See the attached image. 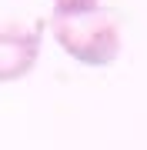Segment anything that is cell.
<instances>
[{"instance_id": "7a4b0ae2", "label": "cell", "mask_w": 147, "mask_h": 150, "mask_svg": "<svg viewBox=\"0 0 147 150\" xmlns=\"http://www.w3.org/2000/svg\"><path fill=\"white\" fill-rule=\"evenodd\" d=\"M40 57V30L0 27V83L23 80Z\"/></svg>"}, {"instance_id": "3957f363", "label": "cell", "mask_w": 147, "mask_h": 150, "mask_svg": "<svg viewBox=\"0 0 147 150\" xmlns=\"http://www.w3.org/2000/svg\"><path fill=\"white\" fill-rule=\"evenodd\" d=\"M100 0H54V13L57 17H77V13H90L97 10Z\"/></svg>"}, {"instance_id": "6da1fadb", "label": "cell", "mask_w": 147, "mask_h": 150, "mask_svg": "<svg viewBox=\"0 0 147 150\" xmlns=\"http://www.w3.org/2000/svg\"><path fill=\"white\" fill-rule=\"evenodd\" d=\"M50 33L60 43L64 54H70L77 64L87 67H107L120 54V27L114 13L107 10H90L77 17H50Z\"/></svg>"}]
</instances>
